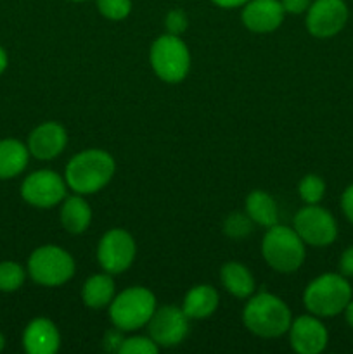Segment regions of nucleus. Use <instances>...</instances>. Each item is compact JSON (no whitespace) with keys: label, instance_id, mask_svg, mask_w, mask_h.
Wrapping results in <instances>:
<instances>
[{"label":"nucleus","instance_id":"nucleus-15","mask_svg":"<svg viewBox=\"0 0 353 354\" xmlns=\"http://www.w3.org/2000/svg\"><path fill=\"white\" fill-rule=\"evenodd\" d=\"M68 144V133L64 127L55 121H47L35 128L28 138V151L31 156L42 161L54 159L64 151Z\"/></svg>","mask_w":353,"mask_h":354},{"label":"nucleus","instance_id":"nucleus-29","mask_svg":"<svg viewBox=\"0 0 353 354\" xmlns=\"http://www.w3.org/2000/svg\"><path fill=\"white\" fill-rule=\"evenodd\" d=\"M280 3L287 14H301L308 10L311 0H280Z\"/></svg>","mask_w":353,"mask_h":354},{"label":"nucleus","instance_id":"nucleus-21","mask_svg":"<svg viewBox=\"0 0 353 354\" xmlns=\"http://www.w3.org/2000/svg\"><path fill=\"white\" fill-rule=\"evenodd\" d=\"M114 297V280L111 273H99L87 279L82 289V299L85 306L92 310H102L109 306Z\"/></svg>","mask_w":353,"mask_h":354},{"label":"nucleus","instance_id":"nucleus-7","mask_svg":"<svg viewBox=\"0 0 353 354\" xmlns=\"http://www.w3.org/2000/svg\"><path fill=\"white\" fill-rule=\"evenodd\" d=\"M31 279L44 287H59L75 275V259L57 245H42L28 259Z\"/></svg>","mask_w":353,"mask_h":354},{"label":"nucleus","instance_id":"nucleus-19","mask_svg":"<svg viewBox=\"0 0 353 354\" xmlns=\"http://www.w3.org/2000/svg\"><path fill=\"white\" fill-rule=\"evenodd\" d=\"M220 280L225 290L239 299H246L255 292V279L251 272L237 261H228L221 266Z\"/></svg>","mask_w":353,"mask_h":354},{"label":"nucleus","instance_id":"nucleus-24","mask_svg":"<svg viewBox=\"0 0 353 354\" xmlns=\"http://www.w3.org/2000/svg\"><path fill=\"white\" fill-rule=\"evenodd\" d=\"M298 192H300V197L307 204H317L324 197L325 183L320 176L307 175L305 178H301L300 185H298Z\"/></svg>","mask_w":353,"mask_h":354},{"label":"nucleus","instance_id":"nucleus-23","mask_svg":"<svg viewBox=\"0 0 353 354\" xmlns=\"http://www.w3.org/2000/svg\"><path fill=\"white\" fill-rule=\"evenodd\" d=\"M23 266L14 261L0 263V290L2 292H14L24 283Z\"/></svg>","mask_w":353,"mask_h":354},{"label":"nucleus","instance_id":"nucleus-22","mask_svg":"<svg viewBox=\"0 0 353 354\" xmlns=\"http://www.w3.org/2000/svg\"><path fill=\"white\" fill-rule=\"evenodd\" d=\"M246 214L262 227H272L277 223V206L275 201L263 190H253L246 197Z\"/></svg>","mask_w":353,"mask_h":354},{"label":"nucleus","instance_id":"nucleus-12","mask_svg":"<svg viewBox=\"0 0 353 354\" xmlns=\"http://www.w3.org/2000/svg\"><path fill=\"white\" fill-rule=\"evenodd\" d=\"M307 12L308 33L317 38L334 37L348 19V9L343 0H315Z\"/></svg>","mask_w":353,"mask_h":354},{"label":"nucleus","instance_id":"nucleus-8","mask_svg":"<svg viewBox=\"0 0 353 354\" xmlns=\"http://www.w3.org/2000/svg\"><path fill=\"white\" fill-rule=\"evenodd\" d=\"M294 230L305 244L314 248L331 245L338 235V227L332 214L317 204H308L307 207L298 211L294 216Z\"/></svg>","mask_w":353,"mask_h":354},{"label":"nucleus","instance_id":"nucleus-26","mask_svg":"<svg viewBox=\"0 0 353 354\" xmlns=\"http://www.w3.org/2000/svg\"><path fill=\"white\" fill-rule=\"evenodd\" d=\"M159 346L152 341L151 337H142V335H135V337L123 339L118 353L120 354H156Z\"/></svg>","mask_w":353,"mask_h":354},{"label":"nucleus","instance_id":"nucleus-14","mask_svg":"<svg viewBox=\"0 0 353 354\" xmlns=\"http://www.w3.org/2000/svg\"><path fill=\"white\" fill-rule=\"evenodd\" d=\"M284 14L286 10L280 0H249L244 3L241 19L249 31L270 33L282 24Z\"/></svg>","mask_w":353,"mask_h":354},{"label":"nucleus","instance_id":"nucleus-30","mask_svg":"<svg viewBox=\"0 0 353 354\" xmlns=\"http://www.w3.org/2000/svg\"><path fill=\"white\" fill-rule=\"evenodd\" d=\"M339 272L345 277H353V245L341 254V259H339Z\"/></svg>","mask_w":353,"mask_h":354},{"label":"nucleus","instance_id":"nucleus-31","mask_svg":"<svg viewBox=\"0 0 353 354\" xmlns=\"http://www.w3.org/2000/svg\"><path fill=\"white\" fill-rule=\"evenodd\" d=\"M341 207H343V213H345V216L353 223V185H350L348 189L343 192Z\"/></svg>","mask_w":353,"mask_h":354},{"label":"nucleus","instance_id":"nucleus-36","mask_svg":"<svg viewBox=\"0 0 353 354\" xmlns=\"http://www.w3.org/2000/svg\"><path fill=\"white\" fill-rule=\"evenodd\" d=\"M71 2H85V0H71Z\"/></svg>","mask_w":353,"mask_h":354},{"label":"nucleus","instance_id":"nucleus-9","mask_svg":"<svg viewBox=\"0 0 353 354\" xmlns=\"http://www.w3.org/2000/svg\"><path fill=\"white\" fill-rule=\"evenodd\" d=\"M137 252L134 237L127 230L113 228L106 232L97 245V259L100 268L111 275L127 272L132 266Z\"/></svg>","mask_w":353,"mask_h":354},{"label":"nucleus","instance_id":"nucleus-11","mask_svg":"<svg viewBox=\"0 0 353 354\" xmlns=\"http://www.w3.org/2000/svg\"><path fill=\"white\" fill-rule=\"evenodd\" d=\"M149 335L152 341L163 348L180 344L189 334V317L182 308L163 306L154 311L149 320Z\"/></svg>","mask_w":353,"mask_h":354},{"label":"nucleus","instance_id":"nucleus-13","mask_svg":"<svg viewBox=\"0 0 353 354\" xmlns=\"http://www.w3.org/2000/svg\"><path fill=\"white\" fill-rule=\"evenodd\" d=\"M289 342L298 354H318L327 346V330L315 315H303L291 322Z\"/></svg>","mask_w":353,"mask_h":354},{"label":"nucleus","instance_id":"nucleus-20","mask_svg":"<svg viewBox=\"0 0 353 354\" xmlns=\"http://www.w3.org/2000/svg\"><path fill=\"white\" fill-rule=\"evenodd\" d=\"M30 151L14 138L0 140V180H9L24 171Z\"/></svg>","mask_w":353,"mask_h":354},{"label":"nucleus","instance_id":"nucleus-2","mask_svg":"<svg viewBox=\"0 0 353 354\" xmlns=\"http://www.w3.org/2000/svg\"><path fill=\"white\" fill-rule=\"evenodd\" d=\"M244 327L263 339L280 337L291 327V310L280 297L260 292L246 303L242 311Z\"/></svg>","mask_w":353,"mask_h":354},{"label":"nucleus","instance_id":"nucleus-34","mask_svg":"<svg viewBox=\"0 0 353 354\" xmlns=\"http://www.w3.org/2000/svg\"><path fill=\"white\" fill-rule=\"evenodd\" d=\"M6 68H7V54H6V50L0 47V75L6 71Z\"/></svg>","mask_w":353,"mask_h":354},{"label":"nucleus","instance_id":"nucleus-6","mask_svg":"<svg viewBox=\"0 0 353 354\" xmlns=\"http://www.w3.org/2000/svg\"><path fill=\"white\" fill-rule=\"evenodd\" d=\"M156 75L166 83H180L190 69V54L187 45L176 35H161L149 52Z\"/></svg>","mask_w":353,"mask_h":354},{"label":"nucleus","instance_id":"nucleus-5","mask_svg":"<svg viewBox=\"0 0 353 354\" xmlns=\"http://www.w3.org/2000/svg\"><path fill=\"white\" fill-rule=\"evenodd\" d=\"M156 311V297L145 287H130L113 297L109 317L120 332H132L145 327Z\"/></svg>","mask_w":353,"mask_h":354},{"label":"nucleus","instance_id":"nucleus-10","mask_svg":"<svg viewBox=\"0 0 353 354\" xmlns=\"http://www.w3.org/2000/svg\"><path fill=\"white\" fill-rule=\"evenodd\" d=\"M21 196L31 206L48 209L64 201L66 180L51 169H40L24 178Z\"/></svg>","mask_w":353,"mask_h":354},{"label":"nucleus","instance_id":"nucleus-28","mask_svg":"<svg viewBox=\"0 0 353 354\" xmlns=\"http://www.w3.org/2000/svg\"><path fill=\"white\" fill-rule=\"evenodd\" d=\"M165 26H166V30H168L170 35H176V37H180V35L187 30V26H189V19H187V16L183 10L173 9L166 14Z\"/></svg>","mask_w":353,"mask_h":354},{"label":"nucleus","instance_id":"nucleus-16","mask_svg":"<svg viewBox=\"0 0 353 354\" xmlns=\"http://www.w3.org/2000/svg\"><path fill=\"white\" fill-rule=\"evenodd\" d=\"M23 346L28 354H54L61 346V335L54 322L48 318H35L24 328Z\"/></svg>","mask_w":353,"mask_h":354},{"label":"nucleus","instance_id":"nucleus-32","mask_svg":"<svg viewBox=\"0 0 353 354\" xmlns=\"http://www.w3.org/2000/svg\"><path fill=\"white\" fill-rule=\"evenodd\" d=\"M211 2L218 7H224V9H234V7L244 6L249 0H211Z\"/></svg>","mask_w":353,"mask_h":354},{"label":"nucleus","instance_id":"nucleus-1","mask_svg":"<svg viewBox=\"0 0 353 354\" xmlns=\"http://www.w3.org/2000/svg\"><path fill=\"white\" fill-rule=\"evenodd\" d=\"M114 169L113 156L100 149H87L66 165V185L80 196L96 194L111 182Z\"/></svg>","mask_w":353,"mask_h":354},{"label":"nucleus","instance_id":"nucleus-33","mask_svg":"<svg viewBox=\"0 0 353 354\" xmlns=\"http://www.w3.org/2000/svg\"><path fill=\"white\" fill-rule=\"evenodd\" d=\"M345 317H346V322H348V324L353 327V301H350V303L346 304Z\"/></svg>","mask_w":353,"mask_h":354},{"label":"nucleus","instance_id":"nucleus-18","mask_svg":"<svg viewBox=\"0 0 353 354\" xmlns=\"http://www.w3.org/2000/svg\"><path fill=\"white\" fill-rule=\"evenodd\" d=\"M92 221V207L82 196L64 197L61 206V225L66 232L80 235L90 227Z\"/></svg>","mask_w":353,"mask_h":354},{"label":"nucleus","instance_id":"nucleus-27","mask_svg":"<svg viewBox=\"0 0 353 354\" xmlns=\"http://www.w3.org/2000/svg\"><path fill=\"white\" fill-rule=\"evenodd\" d=\"M97 9L111 21H121L130 14L132 0H97Z\"/></svg>","mask_w":353,"mask_h":354},{"label":"nucleus","instance_id":"nucleus-17","mask_svg":"<svg viewBox=\"0 0 353 354\" xmlns=\"http://www.w3.org/2000/svg\"><path fill=\"white\" fill-rule=\"evenodd\" d=\"M218 292L211 286H196L183 297L182 310L189 320H204L210 318L218 308Z\"/></svg>","mask_w":353,"mask_h":354},{"label":"nucleus","instance_id":"nucleus-25","mask_svg":"<svg viewBox=\"0 0 353 354\" xmlns=\"http://www.w3.org/2000/svg\"><path fill=\"white\" fill-rule=\"evenodd\" d=\"M253 230V220L248 214L242 213H234L228 214L227 220L224 223V232L232 239H241L246 235L251 234Z\"/></svg>","mask_w":353,"mask_h":354},{"label":"nucleus","instance_id":"nucleus-4","mask_svg":"<svg viewBox=\"0 0 353 354\" xmlns=\"http://www.w3.org/2000/svg\"><path fill=\"white\" fill-rule=\"evenodd\" d=\"M262 254L266 265L279 273H293L305 261V242L294 228L272 225L262 242Z\"/></svg>","mask_w":353,"mask_h":354},{"label":"nucleus","instance_id":"nucleus-3","mask_svg":"<svg viewBox=\"0 0 353 354\" xmlns=\"http://www.w3.org/2000/svg\"><path fill=\"white\" fill-rule=\"evenodd\" d=\"M352 299V287L346 282L345 275L325 273L311 280L305 289V308L315 317L329 318L345 311L346 304Z\"/></svg>","mask_w":353,"mask_h":354},{"label":"nucleus","instance_id":"nucleus-35","mask_svg":"<svg viewBox=\"0 0 353 354\" xmlns=\"http://www.w3.org/2000/svg\"><path fill=\"white\" fill-rule=\"evenodd\" d=\"M3 348H6V337H3V335L0 334V351H2Z\"/></svg>","mask_w":353,"mask_h":354}]
</instances>
